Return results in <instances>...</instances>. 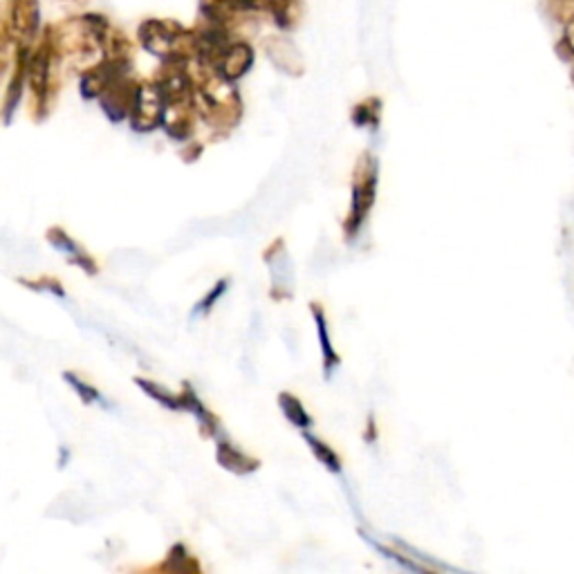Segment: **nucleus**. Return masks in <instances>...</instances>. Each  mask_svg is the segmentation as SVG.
Wrapping results in <instances>:
<instances>
[{
    "label": "nucleus",
    "instance_id": "obj_1",
    "mask_svg": "<svg viewBox=\"0 0 574 574\" xmlns=\"http://www.w3.org/2000/svg\"><path fill=\"white\" fill-rule=\"evenodd\" d=\"M375 187H377V166L371 155H364L358 171L355 185H352V209L348 218V236H355L366 220L373 202H375Z\"/></svg>",
    "mask_w": 574,
    "mask_h": 574
},
{
    "label": "nucleus",
    "instance_id": "obj_2",
    "mask_svg": "<svg viewBox=\"0 0 574 574\" xmlns=\"http://www.w3.org/2000/svg\"><path fill=\"white\" fill-rule=\"evenodd\" d=\"M8 8V25L12 36L21 40L25 48L38 32V0H10Z\"/></svg>",
    "mask_w": 574,
    "mask_h": 574
},
{
    "label": "nucleus",
    "instance_id": "obj_3",
    "mask_svg": "<svg viewBox=\"0 0 574 574\" xmlns=\"http://www.w3.org/2000/svg\"><path fill=\"white\" fill-rule=\"evenodd\" d=\"M268 55L272 57V61L288 70L290 74H298L301 72V59H298V52L294 50L292 43L283 40V38H270L268 40Z\"/></svg>",
    "mask_w": 574,
    "mask_h": 574
},
{
    "label": "nucleus",
    "instance_id": "obj_4",
    "mask_svg": "<svg viewBox=\"0 0 574 574\" xmlns=\"http://www.w3.org/2000/svg\"><path fill=\"white\" fill-rule=\"evenodd\" d=\"M279 405H281V409H283V413L288 415V420H290V422H294L296 426H301V429H307V426L313 424V418L305 413L303 405L296 400L294 395H290V393H283V395L279 397Z\"/></svg>",
    "mask_w": 574,
    "mask_h": 574
},
{
    "label": "nucleus",
    "instance_id": "obj_5",
    "mask_svg": "<svg viewBox=\"0 0 574 574\" xmlns=\"http://www.w3.org/2000/svg\"><path fill=\"white\" fill-rule=\"evenodd\" d=\"M313 313L317 317V328H319V339H321V348H324V362H326V373L330 375L332 366L337 364V355H335V350H332V343H330V337H328V326H326V317L321 313V307L315 305L313 307Z\"/></svg>",
    "mask_w": 574,
    "mask_h": 574
},
{
    "label": "nucleus",
    "instance_id": "obj_6",
    "mask_svg": "<svg viewBox=\"0 0 574 574\" xmlns=\"http://www.w3.org/2000/svg\"><path fill=\"white\" fill-rule=\"evenodd\" d=\"M305 440H307V443H311L313 454H315L328 469H332V471H339V469H341V462H339L337 454H335L328 445H324L321 440H317V437H313V435H305Z\"/></svg>",
    "mask_w": 574,
    "mask_h": 574
},
{
    "label": "nucleus",
    "instance_id": "obj_7",
    "mask_svg": "<svg viewBox=\"0 0 574 574\" xmlns=\"http://www.w3.org/2000/svg\"><path fill=\"white\" fill-rule=\"evenodd\" d=\"M377 119H379V102L377 99H368L362 106H358V110H355L358 124L368 126V124H377Z\"/></svg>",
    "mask_w": 574,
    "mask_h": 574
},
{
    "label": "nucleus",
    "instance_id": "obj_8",
    "mask_svg": "<svg viewBox=\"0 0 574 574\" xmlns=\"http://www.w3.org/2000/svg\"><path fill=\"white\" fill-rule=\"evenodd\" d=\"M563 46L570 57H574V19L565 23V34H563Z\"/></svg>",
    "mask_w": 574,
    "mask_h": 574
},
{
    "label": "nucleus",
    "instance_id": "obj_9",
    "mask_svg": "<svg viewBox=\"0 0 574 574\" xmlns=\"http://www.w3.org/2000/svg\"><path fill=\"white\" fill-rule=\"evenodd\" d=\"M223 292H225V283H220V285H218V290H213V292H211V294L204 298V303H202L204 311H209L211 303H213V301H215L220 294H223Z\"/></svg>",
    "mask_w": 574,
    "mask_h": 574
},
{
    "label": "nucleus",
    "instance_id": "obj_10",
    "mask_svg": "<svg viewBox=\"0 0 574 574\" xmlns=\"http://www.w3.org/2000/svg\"><path fill=\"white\" fill-rule=\"evenodd\" d=\"M63 3H68L70 8H83L87 0H63Z\"/></svg>",
    "mask_w": 574,
    "mask_h": 574
}]
</instances>
